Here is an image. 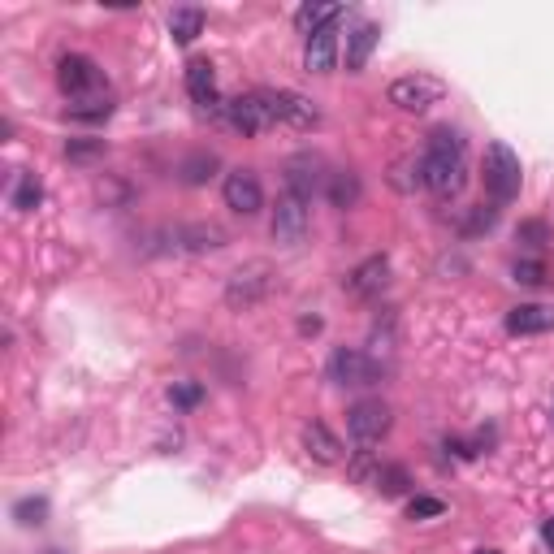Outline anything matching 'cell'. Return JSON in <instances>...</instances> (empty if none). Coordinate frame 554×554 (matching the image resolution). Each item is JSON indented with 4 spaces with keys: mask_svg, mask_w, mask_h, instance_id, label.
<instances>
[{
    "mask_svg": "<svg viewBox=\"0 0 554 554\" xmlns=\"http://www.w3.org/2000/svg\"><path fill=\"white\" fill-rule=\"evenodd\" d=\"M303 451H308L321 468L342 464V438L325 425V420H312V425H303Z\"/></svg>",
    "mask_w": 554,
    "mask_h": 554,
    "instance_id": "cell-14",
    "label": "cell"
},
{
    "mask_svg": "<svg viewBox=\"0 0 554 554\" xmlns=\"http://www.w3.org/2000/svg\"><path fill=\"white\" fill-rule=\"evenodd\" d=\"M329 22H342V5H299L295 9V26L303 35H316Z\"/></svg>",
    "mask_w": 554,
    "mask_h": 554,
    "instance_id": "cell-22",
    "label": "cell"
},
{
    "mask_svg": "<svg viewBox=\"0 0 554 554\" xmlns=\"http://www.w3.org/2000/svg\"><path fill=\"white\" fill-rule=\"evenodd\" d=\"M187 96L200 104L204 113H217L221 117V91H217V70H213V61L208 57H191L187 61Z\"/></svg>",
    "mask_w": 554,
    "mask_h": 554,
    "instance_id": "cell-12",
    "label": "cell"
},
{
    "mask_svg": "<svg viewBox=\"0 0 554 554\" xmlns=\"http://www.w3.org/2000/svg\"><path fill=\"white\" fill-rule=\"evenodd\" d=\"M477 554H498V550H477Z\"/></svg>",
    "mask_w": 554,
    "mask_h": 554,
    "instance_id": "cell-34",
    "label": "cell"
},
{
    "mask_svg": "<svg viewBox=\"0 0 554 554\" xmlns=\"http://www.w3.org/2000/svg\"><path fill=\"white\" fill-rule=\"evenodd\" d=\"M325 195L334 208H355L360 204V174L355 169H334L325 182Z\"/></svg>",
    "mask_w": 554,
    "mask_h": 554,
    "instance_id": "cell-20",
    "label": "cell"
},
{
    "mask_svg": "<svg viewBox=\"0 0 554 554\" xmlns=\"http://www.w3.org/2000/svg\"><path fill=\"white\" fill-rule=\"evenodd\" d=\"M511 277H516L520 286H546L550 282V269L542 265V260H516V269H511Z\"/></svg>",
    "mask_w": 554,
    "mask_h": 554,
    "instance_id": "cell-26",
    "label": "cell"
},
{
    "mask_svg": "<svg viewBox=\"0 0 554 554\" xmlns=\"http://www.w3.org/2000/svg\"><path fill=\"white\" fill-rule=\"evenodd\" d=\"M494 221H498V208H472V217H468L464 234H481V230H490Z\"/></svg>",
    "mask_w": 554,
    "mask_h": 554,
    "instance_id": "cell-32",
    "label": "cell"
},
{
    "mask_svg": "<svg viewBox=\"0 0 554 554\" xmlns=\"http://www.w3.org/2000/svg\"><path fill=\"white\" fill-rule=\"evenodd\" d=\"M373 490H377L381 498H403L407 490H412V477H407L403 464H381L377 477H373Z\"/></svg>",
    "mask_w": 554,
    "mask_h": 554,
    "instance_id": "cell-23",
    "label": "cell"
},
{
    "mask_svg": "<svg viewBox=\"0 0 554 554\" xmlns=\"http://www.w3.org/2000/svg\"><path fill=\"white\" fill-rule=\"evenodd\" d=\"M221 117L239 130L243 139H256V135H265V130H273V113H269V104H265V91H247V96H234L221 104Z\"/></svg>",
    "mask_w": 554,
    "mask_h": 554,
    "instance_id": "cell-7",
    "label": "cell"
},
{
    "mask_svg": "<svg viewBox=\"0 0 554 554\" xmlns=\"http://www.w3.org/2000/svg\"><path fill=\"white\" fill-rule=\"evenodd\" d=\"M542 542H546V546L554 550V520H550V524H546V529H542Z\"/></svg>",
    "mask_w": 554,
    "mask_h": 554,
    "instance_id": "cell-33",
    "label": "cell"
},
{
    "mask_svg": "<svg viewBox=\"0 0 554 554\" xmlns=\"http://www.w3.org/2000/svg\"><path fill=\"white\" fill-rule=\"evenodd\" d=\"M277 290V273L269 260H247L230 273L226 282V303L230 308H256V303H265L269 295Z\"/></svg>",
    "mask_w": 554,
    "mask_h": 554,
    "instance_id": "cell-4",
    "label": "cell"
},
{
    "mask_svg": "<svg viewBox=\"0 0 554 554\" xmlns=\"http://www.w3.org/2000/svg\"><path fill=\"white\" fill-rule=\"evenodd\" d=\"M420 182L438 200H455L468 187V139L455 126H438L429 135L425 156H420Z\"/></svg>",
    "mask_w": 554,
    "mask_h": 554,
    "instance_id": "cell-2",
    "label": "cell"
},
{
    "mask_svg": "<svg viewBox=\"0 0 554 554\" xmlns=\"http://www.w3.org/2000/svg\"><path fill=\"white\" fill-rule=\"evenodd\" d=\"M334 61H338V22H329L316 35H308V44H303V65H308V74H329Z\"/></svg>",
    "mask_w": 554,
    "mask_h": 554,
    "instance_id": "cell-15",
    "label": "cell"
},
{
    "mask_svg": "<svg viewBox=\"0 0 554 554\" xmlns=\"http://www.w3.org/2000/svg\"><path fill=\"white\" fill-rule=\"evenodd\" d=\"M516 239H520L524 247H546V243H550V230H546V221H520Z\"/></svg>",
    "mask_w": 554,
    "mask_h": 554,
    "instance_id": "cell-31",
    "label": "cell"
},
{
    "mask_svg": "<svg viewBox=\"0 0 554 554\" xmlns=\"http://www.w3.org/2000/svg\"><path fill=\"white\" fill-rule=\"evenodd\" d=\"M325 165L316 161V156H295V161H286V195H295V200L312 204L316 191H325Z\"/></svg>",
    "mask_w": 554,
    "mask_h": 554,
    "instance_id": "cell-13",
    "label": "cell"
},
{
    "mask_svg": "<svg viewBox=\"0 0 554 554\" xmlns=\"http://www.w3.org/2000/svg\"><path fill=\"white\" fill-rule=\"evenodd\" d=\"M446 96V83L433 74H403L390 83V104L403 113H425L433 104H442Z\"/></svg>",
    "mask_w": 554,
    "mask_h": 554,
    "instance_id": "cell-6",
    "label": "cell"
},
{
    "mask_svg": "<svg viewBox=\"0 0 554 554\" xmlns=\"http://www.w3.org/2000/svg\"><path fill=\"white\" fill-rule=\"evenodd\" d=\"M260 91H265V104L277 126H290V130L321 126V109H316L308 96H299V91H290V87H260Z\"/></svg>",
    "mask_w": 554,
    "mask_h": 554,
    "instance_id": "cell-5",
    "label": "cell"
},
{
    "mask_svg": "<svg viewBox=\"0 0 554 554\" xmlns=\"http://www.w3.org/2000/svg\"><path fill=\"white\" fill-rule=\"evenodd\" d=\"M174 239H178L182 252L204 256V252H221V247L230 243V234L221 230V226H213V221H195V226H178Z\"/></svg>",
    "mask_w": 554,
    "mask_h": 554,
    "instance_id": "cell-16",
    "label": "cell"
},
{
    "mask_svg": "<svg viewBox=\"0 0 554 554\" xmlns=\"http://www.w3.org/2000/svg\"><path fill=\"white\" fill-rule=\"evenodd\" d=\"M57 83L65 91V100H70V113L74 122H104V117L113 113V91H109V78L91 57L83 52H65L57 61Z\"/></svg>",
    "mask_w": 554,
    "mask_h": 554,
    "instance_id": "cell-1",
    "label": "cell"
},
{
    "mask_svg": "<svg viewBox=\"0 0 554 554\" xmlns=\"http://www.w3.org/2000/svg\"><path fill=\"white\" fill-rule=\"evenodd\" d=\"M65 156L70 161H96V156H104V139H70L65 143Z\"/></svg>",
    "mask_w": 554,
    "mask_h": 554,
    "instance_id": "cell-30",
    "label": "cell"
},
{
    "mask_svg": "<svg viewBox=\"0 0 554 554\" xmlns=\"http://www.w3.org/2000/svg\"><path fill=\"white\" fill-rule=\"evenodd\" d=\"M481 178H485V191H490L494 204H511L524 187V169H520V156L507 148V143H490L485 148V161H481Z\"/></svg>",
    "mask_w": 554,
    "mask_h": 554,
    "instance_id": "cell-3",
    "label": "cell"
},
{
    "mask_svg": "<svg viewBox=\"0 0 554 554\" xmlns=\"http://www.w3.org/2000/svg\"><path fill=\"white\" fill-rule=\"evenodd\" d=\"M217 165H221V161H217L213 152H195V156H187V161L178 165V178L187 182V187H200V182L213 178V169H217Z\"/></svg>",
    "mask_w": 554,
    "mask_h": 554,
    "instance_id": "cell-25",
    "label": "cell"
},
{
    "mask_svg": "<svg viewBox=\"0 0 554 554\" xmlns=\"http://www.w3.org/2000/svg\"><path fill=\"white\" fill-rule=\"evenodd\" d=\"M169 399H174V407H182V412H191V407L204 403V386L200 381H178V386L169 390Z\"/></svg>",
    "mask_w": 554,
    "mask_h": 554,
    "instance_id": "cell-27",
    "label": "cell"
},
{
    "mask_svg": "<svg viewBox=\"0 0 554 554\" xmlns=\"http://www.w3.org/2000/svg\"><path fill=\"white\" fill-rule=\"evenodd\" d=\"M221 191H226V204L239 217H256L260 208H265V187H260V178L252 174V169H230Z\"/></svg>",
    "mask_w": 554,
    "mask_h": 554,
    "instance_id": "cell-11",
    "label": "cell"
},
{
    "mask_svg": "<svg viewBox=\"0 0 554 554\" xmlns=\"http://www.w3.org/2000/svg\"><path fill=\"white\" fill-rule=\"evenodd\" d=\"M269 230H273V243H282V247H299L303 239H308V230H312L308 204L282 191V195H277V204H273V221H269Z\"/></svg>",
    "mask_w": 554,
    "mask_h": 554,
    "instance_id": "cell-10",
    "label": "cell"
},
{
    "mask_svg": "<svg viewBox=\"0 0 554 554\" xmlns=\"http://www.w3.org/2000/svg\"><path fill=\"white\" fill-rule=\"evenodd\" d=\"M44 516H48V503H44V498H22V503L13 507V520L26 524V529H31V524H44Z\"/></svg>",
    "mask_w": 554,
    "mask_h": 554,
    "instance_id": "cell-28",
    "label": "cell"
},
{
    "mask_svg": "<svg viewBox=\"0 0 554 554\" xmlns=\"http://www.w3.org/2000/svg\"><path fill=\"white\" fill-rule=\"evenodd\" d=\"M511 334H550L554 329V303H520L507 312Z\"/></svg>",
    "mask_w": 554,
    "mask_h": 554,
    "instance_id": "cell-18",
    "label": "cell"
},
{
    "mask_svg": "<svg viewBox=\"0 0 554 554\" xmlns=\"http://www.w3.org/2000/svg\"><path fill=\"white\" fill-rule=\"evenodd\" d=\"M377 39H381V26L377 22H360L347 35V70L351 74H360L364 65H368V57H373V48H377Z\"/></svg>",
    "mask_w": 554,
    "mask_h": 554,
    "instance_id": "cell-19",
    "label": "cell"
},
{
    "mask_svg": "<svg viewBox=\"0 0 554 554\" xmlns=\"http://www.w3.org/2000/svg\"><path fill=\"white\" fill-rule=\"evenodd\" d=\"M39 200H44V182H39L35 174H18V182H13V195H9V204H13V213H31V208H39Z\"/></svg>",
    "mask_w": 554,
    "mask_h": 554,
    "instance_id": "cell-24",
    "label": "cell"
},
{
    "mask_svg": "<svg viewBox=\"0 0 554 554\" xmlns=\"http://www.w3.org/2000/svg\"><path fill=\"white\" fill-rule=\"evenodd\" d=\"M381 377V364L373 360V355L355 351V347H338L334 355H329V381L342 390H360V386H373V381Z\"/></svg>",
    "mask_w": 554,
    "mask_h": 554,
    "instance_id": "cell-9",
    "label": "cell"
},
{
    "mask_svg": "<svg viewBox=\"0 0 554 554\" xmlns=\"http://www.w3.org/2000/svg\"><path fill=\"white\" fill-rule=\"evenodd\" d=\"M386 282H390V260L386 256H368L364 265L347 277V290L355 299H373V295H381V286H386Z\"/></svg>",
    "mask_w": 554,
    "mask_h": 554,
    "instance_id": "cell-17",
    "label": "cell"
},
{
    "mask_svg": "<svg viewBox=\"0 0 554 554\" xmlns=\"http://www.w3.org/2000/svg\"><path fill=\"white\" fill-rule=\"evenodd\" d=\"M442 511H446V503L442 498H429V494H416L412 503H407V516L412 520H438Z\"/></svg>",
    "mask_w": 554,
    "mask_h": 554,
    "instance_id": "cell-29",
    "label": "cell"
},
{
    "mask_svg": "<svg viewBox=\"0 0 554 554\" xmlns=\"http://www.w3.org/2000/svg\"><path fill=\"white\" fill-rule=\"evenodd\" d=\"M169 35H174V44H195V39L204 35V9H174L169 13Z\"/></svg>",
    "mask_w": 554,
    "mask_h": 554,
    "instance_id": "cell-21",
    "label": "cell"
},
{
    "mask_svg": "<svg viewBox=\"0 0 554 554\" xmlns=\"http://www.w3.org/2000/svg\"><path fill=\"white\" fill-rule=\"evenodd\" d=\"M390 429H394V412H390V403H381V399H360L347 412V433L360 446H377Z\"/></svg>",
    "mask_w": 554,
    "mask_h": 554,
    "instance_id": "cell-8",
    "label": "cell"
}]
</instances>
